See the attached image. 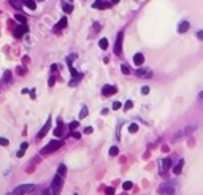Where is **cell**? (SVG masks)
Returning a JSON list of instances; mask_svg holds the SVG:
<instances>
[{
  "instance_id": "52a82bcc",
  "label": "cell",
  "mask_w": 203,
  "mask_h": 195,
  "mask_svg": "<svg viewBox=\"0 0 203 195\" xmlns=\"http://www.w3.org/2000/svg\"><path fill=\"white\" fill-rule=\"evenodd\" d=\"M49 127H51V118L48 119V122H46L43 127H41V130L38 132V135H37V138H38V140H41V138H43L45 135H46V132H48L49 130Z\"/></svg>"
},
{
  "instance_id": "6da1fadb",
  "label": "cell",
  "mask_w": 203,
  "mask_h": 195,
  "mask_svg": "<svg viewBox=\"0 0 203 195\" xmlns=\"http://www.w3.org/2000/svg\"><path fill=\"white\" fill-rule=\"evenodd\" d=\"M62 146H64L62 140H53V141H49L43 149H41V154L45 156V154H49V152H54V151H57L59 148H62Z\"/></svg>"
},
{
  "instance_id": "f1b7e54d",
  "label": "cell",
  "mask_w": 203,
  "mask_h": 195,
  "mask_svg": "<svg viewBox=\"0 0 203 195\" xmlns=\"http://www.w3.org/2000/svg\"><path fill=\"white\" fill-rule=\"evenodd\" d=\"M132 106H133V102H130V100H129V102H126V105H124V108H126V110H130Z\"/></svg>"
},
{
  "instance_id": "44dd1931",
  "label": "cell",
  "mask_w": 203,
  "mask_h": 195,
  "mask_svg": "<svg viewBox=\"0 0 203 195\" xmlns=\"http://www.w3.org/2000/svg\"><path fill=\"white\" fill-rule=\"evenodd\" d=\"M121 70H122L124 75H129V73H130V67H129V65H126V64H122V65H121Z\"/></svg>"
},
{
  "instance_id": "9c48e42d",
  "label": "cell",
  "mask_w": 203,
  "mask_h": 195,
  "mask_svg": "<svg viewBox=\"0 0 203 195\" xmlns=\"http://www.w3.org/2000/svg\"><path fill=\"white\" fill-rule=\"evenodd\" d=\"M189 27H191L189 21H181V24L178 26V32H179V34H186V32L189 30Z\"/></svg>"
},
{
  "instance_id": "9a60e30c",
  "label": "cell",
  "mask_w": 203,
  "mask_h": 195,
  "mask_svg": "<svg viewBox=\"0 0 203 195\" xmlns=\"http://www.w3.org/2000/svg\"><path fill=\"white\" fill-rule=\"evenodd\" d=\"M170 167H172V160L170 159H165V160H162V171H167Z\"/></svg>"
},
{
  "instance_id": "3957f363",
  "label": "cell",
  "mask_w": 203,
  "mask_h": 195,
  "mask_svg": "<svg viewBox=\"0 0 203 195\" xmlns=\"http://www.w3.org/2000/svg\"><path fill=\"white\" fill-rule=\"evenodd\" d=\"M35 186L34 184H22V186H18V187L15 189V192H13V195H24L27 192H30V190H34Z\"/></svg>"
},
{
  "instance_id": "8d00e7d4",
  "label": "cell",
  "mask_w": 203,
  "mask_h": 195,
  "mask_svg": "<svg viewBox=\"0 0 203 195\" xmlns=\"http://www.w3.org/2000/svg\"><path fill=\"white\" fill-rule=\"evenodd\" d=\"M197 37H198L200 40H203V30H198V32H197Z\"/></svg>"
},
{
  "instance_id": "d590c367",
  "label": "cell",
  "mask_w": 203,
  "mask_h": 195,
  "mask_svg": "<svg viewBox=\"0 0 203 195\" xmlns=\"http://www.w3.org/2000/svg\"><path fill=\"white\" fill-rule=\"evenodd\" d=\"M70 135H72V137H75V138H80V137H81V135H80V133H78V132H75V130H73V132L70 133Z\"/></svg>"
},
{
  "instance_id": "83f0119b",
  "label": "cell",
  "mask_w": 203,
  "mask_h": 195,
  "mask_svg": "<svg viewBox=\"0 0 203 195\" xmlns=\"http://www.w3.org/2000/svg\"><path fill=\"white\" fill-rule=\"evenodd\" d=\"M8 143L10 141H8L7 138H0V146H8Z\"/></svg>"
},
{
  "instance_id": "30bf717a",
  "label": "cell",
  "mask_w": 203,
  "mask_h": 195,
  "mask_svg": "<svg viewBox=\"0 0 203 195\" xmlns=\"http://www.w3.org/2000/svg\"><path fill=\"white\" fill-rule=\"evenodd\" d=\"M24 34H27V26H26V24H21V26L15 30V35L18 37V38H19V37H22Z\"/></svg>"
},
{
  "instance_id": "f546056e",
  "label": "cell",
  "mask_w": 203,
  "mask_h": 195,
  "mask_svg": "<svg viewBox=\"0 0 203 195\" xmlns=\"http://www.w3.org/2000/svg\"><path fill=\"white\" fill-rule=\"evenodd\" d=\"M78 124H80V122H72L70 125H68V127H70V130H72V132H73V130H75V129L78 127Z\"/></svg>"
},
{
  "instance_id": "d6986e66",
  "label": "cell",
  "mask_w": 203,
  "mask_h": 195,
  "mask_svg": "<svg viewBox=\"0 0 203 195\" xmlns=\"http://www.w3.org/2000/svg\"><path fill=\"white\" fill-rule=\"evenodd\" d=\"M99 46H100L102 49H107V48H108V40H107V38H102V40L99 41Z\"/></svg>"
},
{
  "instance_id": "e0dca14e",
  "label": "cell",
  "mask_w": 203,
  "mask_h": 195,
  "mask_svg": "<svg viewBox=\"0 0 203 195\" xmlns=\"http://www.w3.org/2000/svg\"><path fill=\"white\" fill-rule=\"evenodd\" d=\"M65 173H67V168H65V165H59L57 175H59V176H62V178H65Z\"/></svg>"
},
{
  "instance_id": "ab89813d",
  "label": "cell",
  "mask_w": 203,
  "mask_h": 195,
  "mask_svg": "<svg viewBox=\"0 0 203 195\" xmlns=\"http://www.w3.org/2000/svg\"><path fill=\"white\" fill-rule=\"evenodd\" d=\"M111 3H114V5H116V3H119V0H111Z\"/></svg>"
},
{
  "instance_id": "2e32d148",
  "label": "cell",
  "mask_w": 203,
  "mask_h": 195,
  "mask_svg": "<svg viewBox=\"0 0 203 195\" xmlns=\"http://www.w3.org/2000/svg\"><path fill=\"white\" fill-rule=\"evenodd\" d=\"M27 148H29V145H27V143H22V145H21V149L18 151V157H22V156H24V152H26Z\"/></svg>"
},
{
  "instance_id": "4316f807",
  "label": "cell",
  "mask_w": 203,
  "mask_h": 195,
  "mask_svg": "<svg viewBox=\"0 0 203 195\" xmlns=\"http://www.w3.org/2000/svg\"><path fill=\"white\" fill-rule=\"evenodd\" d=\"M86 116H87V108H86V106H84V108L81 110V113H80V118L83 119V118H86Z\"/></svg>"
},
{
  "instance_id": "d6a6232c",
  "label": "cell",
  "mask_w": 203,
  "mask_h": 195,
  "mask_svg": "<svg viewBox=\"0 0 203 195\" xmlns=\"http://www.w3.org/2000/svg\"><path fill=\"white\" fill-rule=\"evenodd\" d=\"M141 92H143V94H149V87H148V86H145V87H143V89H141Z\"/></svg>"
},
{
  "instance_id": "ffe728a7",
  "label": "cell",
  "mask_w": 203,
  "mask_h": 195,
  "mask_svg": "<svg viewBox=\"0 0 203 195\" xmlns=\"http://www.w3.org/2000/svg\"><path fill=\"white\" fill-rule=\"evenodd\" d=\"M129 132H130V133H137L138 132V124H130V125H129Z\"/></svg>"
},
{
  "instance_id": "484cf974",
  "label": "cell",
  "mask_w": 203,
  "mask_h": 195,
  "mask_svg": "<svg viewBox=\"0 0 203 195\" xmlns=\"http://www.w3.org/2000/svg\"><path fill=\"white\" fill-rule=\"evenodd\" d=\"M11 3H13L16 8H21V7H22V2H21V0H11Z\"/></svg>"
},
{
  "instance_id": "f35d334b",
  "label": "cell",
  "mask_w": 203,
  "mask_h": 195,
  "mask_svg": "<svg viewBox=\"0 0 203 195\" xmlns=\"http://www.w3.org/2000/svg\"><path fill=\"white\" fill-rule=\"evenodd\" d=\"M198 97H200V99H202V100H203V91H202V92H200V94H198Z\"/></svg>"
},
{
  "instance_id": "cb8c5ba5",
  "label": "cell",
  "mask_w": 203,
  "mask_h": 195,
  "mask_svg": "<svg viewBox=\"0 0 203 195\" xmlns=\"http://www.w3.org/2000/svg\"><path fill=\"white\" fill-rule=\"evenodd\" d=\"M64 10H65V13H72L73 11V7L70 5V3H65V5H64Z\"/></svg>"
},
{
  "instance_id": "7c38bea8",
  "label": "cell",
  "mask_w": 203,
  "mask_h": 195,
  "mask_svg": "<svg viewBox=\"0 0 203 195\" xmlns=\"http://www.w3.org/2000/svg\"><path fill=\"white\" fill-rule=\"evenodd\" d=\"M65 27H67V18H62V19L59 21V24H57L56 27H54V30H56V32H59V30L65 29Z\"/></svg>"
},
{
  "instance_id": "7402d4cb",
  "label": "cell",
  "mask_w": 203,
  "mask_h": 195,
  "mask_svg": "<svg viewBox=\"0 0 203 195\" xmlns=\"http://www.w3.org/2000/svg\"><path fill=\"white\" fill-rule=\"evenodd\" d=\"M122 187H124V190H130V189L133 187V184L130 183V181H126V183L122 184Z\"/></svg>"
},
{
  "instance_id": "74e56055",
  "label": "cell",
  "mask_w": 203,
  "mask_h": 195,
  "mask_svg": "<svg viewBox=\"0 0 203 195\" xmlns=\"http://www.w3.org/2000/svg\"><path fill=\"white\" fill-rule=\"evenodd\" d=\"M43 195H51V192H49V190H45V192H43Z\"/></svg>"
},
{
  "instance_id": "d4e9b609",
  "label": "cell",
  "mask_w": 203,
  "mask_h": 195,
  "mask_svg": "<svg viewBox=\"0 0 203 195\" xmlns=\"http://www.w3.org/2000/svg\"><path fill=\"white\" fill-rule=\"evenodd\" d=\"M54 135H56V137H62V125H59V127L54 130Z\"/></svg>"
},
{
  "instance_id": "1f68e13d",
  "label": "cell",
  "mask_w": 203,
  "mask_h": 195,
  "mask_svg": "<svg viewBox=\"0 0 203 195\" xmlns=\"http://www.w3.org/2000/svg\"><path fill=\"white\" fill-rule=\"evenodd\" d=\"M92 132H94V129H92V127H86V129H84V133H87V135H89V133H92Z\"/></svg>"
},
{
  "instance_id": "ba28073f",
  "label": "cell",
  "mask_w": 203,
  "mask_h": 195,
  "mask_svg": "<svg viewBox=\"0 0 203 195\" xmlns=\"http://www.w3.org/2000/svg\"><path fill=\"white\" fill-rule=\"evenodd\" d=\"M137 76L138 78H152V72L146 70V68H138L137 70Z\"/></svg>"
},
{
  "instance_id": "60d3db41",
  "label": "cell",
  "mask_w": 203,
  "mask_h": 195,
  "mask_svg": "<svg viewBox=\"0 0 203 195\" xmlns=\"http://www.w3.org/2000/svg\"><path fill=\"white\" fill-rule=\"evenodd\" d=\"M40 2H41V0H40Z\"/></svg>"
},
{
  "instance_id": "4fadbf2b",
  "label": "cell",
  "mask_w": 203,
  "mask_h": 195,
  "mask_svg": "<svg viewBox=\"0 0 203 195\" xmlns=\"http://www.w3.org/2000/svg\"><path fill=\"white\" fill-rule=\"evenodd\" d=\"M183 165H184V160L181 159V160L178 162V165L173 168V173H175V175H179V173H181V171H183Z\"/></svg>"
},
{
  "instance_id": "ac0fdd59",
  "label": "cell",
  "mask_w": 203,
  "mask_h": 195,
  "mask_svg": "<svg viewBox=\"0 0 203 195\" xmlns=\"http://www.w3.org/2000/svg\"><path fill=\"white\" fill-rule=\"evenodd\" d=\"M15 19L18 21V22H19V24H26V16H22V15H19V13H18V15L15 16Z\"/></svg>"
},
{
  "instance_id": "8fae6325",
  "label": "cell",
  "mask_w": 203,
  "mask_h": 195,
  "mask_svg": "<svg viewBox=\"0 0 203 195\" xmlns=\"http://www.w3.org/2000/svg\"><path fill=\"white\" fill-rule=\"evenodd\" d=\"M143 62H145V56H143L141 53H138V54L133 56V64H135V65H138V67H140Z\"/></svg>"
},
{
  "instance_id": "4dcf8cb0",
  "label": "cell",
  "mask_w": 203,
  "mask_h": 195,
  "mask_svg": "<svg viewBox=\"0 0 203 195\" xmlns=\"http://www.w3.org/2000/svg\"><path fill=\"white\" fill-rule=\"evenodd\" d=\"M10 78H11V73H10V72H7L5 75H3V80H5V81H8Z\"/></svg>"
},
{
  "instance_id": "8992f818",
  "label": "cell",
  "mask_w": 203,
  "mask_h": 195,
  "mask_svg": "<svg viewBox=\"0 0 203 195\" xmlns=\"http://www.w3.org/2000/svg\"><path fill=\"white\" fill-rule=\"evenodd\" d=\"M116 92H118V87H116V86L105 84L103 89H102V95H103V97H110V95H114Z\"/></svg>"
},
{
  "instance_id": "5b68a950",
  "label": "cell",
  "mask_w": 203,
  "mask_h": 195,
  "mask_svg": "<svg viewBox=\"0 0 203 195\" xmlns=\"http://www.w3.org/2000/svg\"><path fill=\"white\" fill-rule=\"evenodd\" d=\"M159 192L162 194V195H175V184L173 183L164 184L162 187L159 189Z\"/></svg>"
},
{
  "instance_id": "7a4b0ae2",
  "label": "cell",
  "mask_w": 203,
  "mask_h": 195,
  "mask_svg": "<svg viewBox=\"0 0 203 195\" xmlns=\"http://www.w3.org/2000/svg\"><path fill=\"white\" fill-rule=\"evenodd\" d=\"M62 184H64V178L62 176H59V175H56V178L53 179V194L54 195H59V192H61V189H62Z\"/></svg>"
},
{
  "instance_id": "603a6c76",
  "label": "cell",
  "mask_w": 203,
  "mask_h": 195,
  "mask_svg": "<svg viewBox=\"0 0 203 195\" xmlns=\"http://www.w3.org/2000/svg\"><path fill=\"white\" fill-rule=\"evenodd\" d=\"M118 154H119V149H118L116 146H113L111 149H110V156H111V157H114V156H118Z\"/></svg>"
},
{
  "instance_id": "277c9868",
  "label": "cell",
  "mask_w": 203,
  "mask_h": 195,
  "mask_svg": "<svg viewBox=\"0 0 203 195\" xmlns=\"http://www.w3.org/2000/svg\"><path fill=\"white\" fill-rule=\"evenodd\" d=\"M122 40H124V32H119L118 38H116V43H114V54L116 56L122 54Z\"/></svg>"
},
{
  "instance_id": "836d02e7",
  "label": "cell",
  "mask_w": 203,
  "mask_h": 195,
  "mask_svg": "<svg viewBox=\"0 0 203 195\" xmlns=\"http://www.w3.org/2000/svg\"><path fill=\"white\" fill-rule=\"evenodd\" d=\"M113 108H114V110H119V108H121V103H119V102H114V103H113Z\"/></svg>"
},
{
  "instance_id": "5bb4252c",
  "label": "cell",
  "mask_w": 203,
  "mask_h": 195,
  "mask_svg": "<svg viewBox=\"0 0 203 195\" xmlns=\"http://www.w3.org/2000/svg\"><path fill=\"white\" fill-rule=\"evenodd\" d=\"M24 5H26L27 8H29V10H32V11L37 10V3H35V0H26Z\"/></svg>"
},
{
  "instance_id": "e575fe53",
  "label": "cell",
  "mask_w": 203,
  "mask_h": 195,
  "mask_svg": "<svg viewBox=\"0 0 203 195\" xmlns=\"http://www.w3.org/2000/svg\"><path fill=\"white\" fill-rule=\"evenodd\" d=\"M113 194H114V189L113 187H108L107 189V195H113Z\"/></svg>"
}]
</instances>
